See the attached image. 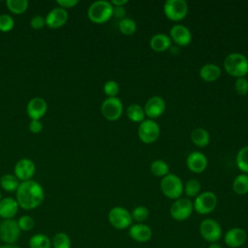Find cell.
Instances as JSON below:
<instances>
[{"mask_svg": "<svg viewBox=\"0 0 248 248\" xmlns=\"http://www.w3.org/2000/svg\"><path fill=\"white\" fill-rule=\"evenodd\" d=\"M45 199V191L41 184L32 179L19 183L16 191V200L22 209L32 210L38 207Z\"/></svg>", "mask_w": 248, "mask_h": 248, "instance_id": "6da1fadb", "label": "cell"}, {"mask_svg": "<svg viewBox=\"0 0 248 248\" xmlns=\"http://www.w3.org/2000/svg\"><path fill=\"white\" fill-rule=\"evenodd\" d=\"M224 69L233 78H245L248 74V58L240 52H232L224 59Z\"/></svg>", "mask_w": 248, "mask_h": 248, "instance_id": "7a4b0ae2", "label": "cell"}, {"mask_svg": "<svg viewBox=\"0 0 248 248\" xmlns=\"http://www.w3.org/2000/svg\"><path fill=\"white\" fill-rule=\"evenodd\" d=\"M113 13V7L110 2L106 0H98L93 2L88 10L87 16L93 23L101 24L107 22Z\"/></svg>", "mask_w": 248, "mask_h": 248, "instance_id": "3957f363", "label": "cell"}, {"mask_svg": "<svg viewBox=\"0 0 248 248\" xmlns=\"http://www.w3.org/2000/svg\"><path fill=\"white\" fill-rule=\"evenodd\" d=\"M184 184L181 178L173 173H169L161 178L160 189L165 197L170 200H176L181 197L183 193Z\"/></svg>", "mask_w": 248, "mask_h": 248, "instance_id": "277c9868", "label": "cell"}, {"mask_svg": "<svg viewBox=\"0 0 248 248\" xmlns=\"http://www.w3.org/2000/svg\"><path fill=\"white\" fill-rule=\"evenodd\" d=\"M161 129L159 124L153 119H144L139 124L138 136L140 141L149 144L155 142L160 137Z\"/></svg>", "mask_w": 248, "mask_h": 248, "instance_id": "5b68a950", "label": "cell"}, {"mask_svg": "<svg viewBox=\"0 0 248 248\" xmlns=\"http://www.w3.org/2000/svg\"><path fill=\"white\" fill-rule=\"evenodd\" d=\"M188 4L185 0H167L164 3L163 11L170 20L180 21L188 14Z\"/></svg>", "mask_w": 248, "mask_h": 248, "instance_id": "8992f818", "label": "cell"}, {"mask_svg": "<svg viewBox=\"0 0 248 248\" xmlns=\"http://www.w3.org/2000/svg\"><path fill=\"white\" fill-rule=\"evenodd\" d=\"M217 196L211 191L200 193L193 202L194 210L201 215L211 213L217 205Z\"/></svg>", "mask_w": 248, "mask_h": 248, "instance_id": "52a82bcc", "label": "cell"}, {"mask_svg": "<svg viewBox=\"0 0 248 248\" xmlns=\"http://www.w3.org/2000/svg\"><path fill=\"white\" fill-rule=\"evenodd\" d=\"M108 219L109 224L117 230L129 229L133 223L131 212H129L128 209L122 206L112 207L108 211Z\"/></svg>", "mask_w": 248, "mask_h": 248, "instance_id": "ba28073f", "label": "cell"}, {"mask_svg": "<svg viewBox=\"0 0 248 248\" xmlns=\"http://www.w3.org/2000/svg\"><path fill=\"white\" fill-rule=\"evenodd\" d=\"M194 211L193 202L189 198L180 197L171 203L170 208V214L175 221H184L188 219Z\"/></svg>", "mask_w": 248, "mask_h": 248, "instance_id": "9c48e42d", "label": "cell"}, {"mask_svg": "<svg viewBox=\"0 0 248 248\" xmlns=\"http://www.w3.org/2000/svg\"><path fill=\"white\" fill-rule=\"evenodd\" d=\"M123 104L117 97L107 98L101 105V113L108 121L119 119L123 113Z\"/></svg>", "mask_w": 248, "mask_h": 248, "instance_id": "30bf717a", "label": "cell"}, {"mask_svg": "<svg viewBox=\"0 0 248 248\" xmlns=\"http://www.w3.org/2000/svg\"><path fill=\"white\" fill-rule=\"evenodd\" d=\"M20 229L15 219H6L0 223V240L4 244H15L20 235Z\"/></svg>", "mask_w": 248, "mask_h": 248, "instance_id": "8fae6325", "label": "cell"}, {"mask_svg": "<svg viewBox=\"0 0 248 248\" xmlns=\"http://www.w3.org/2000/svg\"><path fill=\"white\" fill-rule=\"evenodd\" d=\"M199 230L202 237L210 243L217 242L222 236V228L220 224L211 218L203 219L200 224Z\"/></svg>", "mask_w": 248, "mask_h": 248, "instance_id": "7c38bea8", "label": "cell"}, {"mask_svg": "<svg viewBox=\"0 0 248 248\" xmlns=\"http://www.w3.org/2000/svg\"><path fill=\"white\" fill-rule=\"evenodd\" d=\"M144 113L149 119H156L160 117L166 110V101L161 96H152L150 97L144 107Z\"/></svg>", "mask_w": 248, "mask_h": 248, "instance_id": "4fadbf2b", "label": "cell"}, {"mask_svg": "<svg viewBox=\"0 0 248 248\" xmlns=\"http://www.w3.org/2000/svg\"><path fill=\"white\" fill-rule=\"evenodd\" d=\"M170 38L178 46H186L192 41V33L185 25L174 24L170 30Z\"/></svg>", "mask_w": 248, "mask_h": 248, "instance_id": "5bb4252c", "label": "cell"}, {"mask_svg": "<svg viewBox=\"0 0 248 248\" xmlns=\"http://www.w3.org/2000/svg\"><path fill=\"white\" fill-rule=\"evenodd\" d=\"M35 164L31 159L22 158L16 162L14 171L16 178L22 182L30 180L35 173Z\"/></svg>", "mask_w": 248, "mask_h": 248, "instance_id": "9a60e30c", "label": "cell"}, {"mask_svg": "<svg viewBox=\"0 0 248 248\" xmlns=\"http://www.w3.org/2000/svg\"><path fill=\"white\" fill-rule=\"evenodd\" d=\"M68 18H69V15L67 10L60 7L53 8L48 12L46 16L45 17L46 25L52 29L60 28L63 25H65Z\"/></svg>", "mask_w": 248, "mask_h": 248, "instance_id": "2e32d148", "label": "cell"}, {"mask_svg": "<svg viewBox=\"0 0 248 248\" xmlns=\"http://www.w3.org/2000/svg\"><path fill=\"white\" fill-rule=\"evenodd\" d=\"M47 110V104L44 98H32L26 107V111L31 120H40Z\"/></svg>", "mask_w": 248, "mask_h": 248, "instance_id": "e0dca14e", "label": "cell"}, {"mask_svg": "<svg viewBox=\"0 0 248 248\" xmlns=\"http://www.w3.org/2000/svg\"><path fill=\"white\" fill-rule=\"evenodd\" d=\"M247 239L246 232L238 227L231 228L228 230L224 235V242L231 248L241 247Z\"/></svg>", "mask_w": 248, "mask_h": 248, "instance_id": "ac0fdd59", "label": "cell"}, {"mask_svg": "<svg viewBox=\"0 0 248 248\" xmlns=\"http://www.w3.org/2000/svg\"><path fill=\"white\" fill-rule=\"evenodd\" d=\"M207 164L208 162L206 156L200 151H193L186 158L187 168L195 173H202L204 171Z\"/></svg>", "mask_w": 248, "mask_h": 248, "instance_id": "d6986e66", "label": "cell"}, {"mask_svg": "<svg viewBox=\"0 0 248 248\" xmlns=\"http://www.w3.org/2000/svg\"><path fill=\"white\" fill-rule=\"evenodd\" d=\"M129 236L137 242H146L152 236L151 228L144 223H136L131 225L128 230Z\"/></svg>", "mask_w": 248, "mask_h": 248, "instance_id": "ffe728a7", "label": "cell"}, {"mask_svg": "<svg viewBox=\"0 0 248 248\" xmlns=\"http://www.w3.org/2000/svg\"><path fill=\"white\" fill-rule=\"evenodd\" d=\"M19 205L15 198L6 197L0 202V218L3 220L14 219L17 213Z\"/></svg>", "mask_w": 248, "mask_h": 248, "instance_id": "44dd1931", "label": "cell"}, {"mask_svg": "<svg viewBox=\"0 0 248 248\" xmlns=\"http://www.w3.org/2000/svg\"><path fill=\"white\" fill-rule=\"evenodd\" d=\"M171 40L169 35L165 33H158L151 37L149 41V46L156 52L166 51L170 47Z\"/></svg>", "mask_w": 248, "mask_h": 248, "instance_id": "7402d4cb", "label": "cell"}, {"mask_svg": "<svg viewBox=\"0 0 248 248\" xmlns=\"http://www.w3.org/2000/svg\"><path fill=\"white\" fill-rule=\"evenodd\" d=\"M201 78L207 82L217 80L221 76V68L214 63H206L199 71Z\"/></svg>", "mask_w": 248, "mask_h": 248, "instance_id": "603a6c76", "label": "cell"}, {"mask_svg": "<svg viewBox=\"0 0 248 248\" xmlns=\"http://www.w3.org/2000/svg\"><path fill=\"white\" fill-rule=\"evenodd\" d=\"M191 140L198 147H205L210 140L209 133L203 128H196L191 133Z\"/></svg>", "mask_w": 248, "mask_h": 248, "instance_id": "cb8c5ba5", "label": "cell"}, {"mask_svg": "<svg viewBox=\"0 0 248 248\" xmlns=\"http://www.w3.org/2000/svg\"><path fill=\"white\" fill-rule=\"evenodd\" d=\"M126 114L128 118L135 123H140L145 119V113L143 108L139 104H131L127 109Z\"/></svg>", "mask_w": 248, "mask_h": 248, "instance_id": "d4e9b609", "label": "cell"}, {"mask_svg": "<svg viewBox=\"0 0 248 248\" xmlns=\"http://www.w3.org/2000/svg\"><path fill=\"white\" fill-rule=\"evenodd\" d=\"M29 248H50L51 239L45 233H35L28 241Z\"/></svg>", "mask_w": 248, "mask_h": 248, "instance_id": "484cf974", "label": "cell"}, {"mask_svg": "<svg viewBox=\"0 0 248 248\" xmlns=\"http://www.w3.org/2000/svg\"><path fill=\"white\" fill-rule=\"evenodd\" d=\"M232 190L237 195H245L248 193V174L240 173L236 175L232 181Z\"/></svg>", "mask_w": 248, "mask_h": 248, "instance_id": "4316f807", "label": "cell"}, {"mask_svg": "<svg viewBox=\"0 0 248 248\" xmlns=\"http://www.w3.org/2000/svg\"><path fill=\"white\" fill-rule=\"evenodd\" d=\"M150 171L157 177H164L170 173V167L164 160H154L150 165Z\"/></svg>", "mask_w": 248, "mask_h": 248, "instance_id": "83f0119b", "label": "cell"}, {"mask_svg": "<svg viewBox=\"0 0 248 248\" xmlns=\"http://www.w3.org/2000/svg\"><path fill=\"white\" fill-rule=\"evenodd\" d=\"M0 185L7 192H15L17 190L19 182L15 174L7 173L0 178Z\"/></svg>", "mask_w": 248, "mask_h": 248, "instance_id": "f1b7e54d", "label": "cell"}, {"mask_svg": "<svg viewBox=\"0 0 248 248\" xmlns=\"http://www.w3.org/2000/svg\"><path fill=\"white\" fill-rule=\"evenodd\" d=\"M51 246L53 248H71L72 241L66 232H59L53 235L51 239Z\"/></svg>", "mask_w": 248, "mask_h": 248, "instance_id": "f546056e", "label": "cell"}, {"mask_svg": "<svg viewBox=\"0 0 248 248\" xmlns=\"http://www.w3.org/2000/svg\"><path fill=\"white\" fill-rule=\"evenodd\" d=\"M236 166L242 173L248 174V145L241 147L236 154Z\"/></svg>", "mask_w": 248, "mask_h": 248, "instance_id": "4dcf8cb0", "label": "cell"}, {"mask_svg": "<svg viewBox=\"0 0 248 248\" xmlns=\"http://www.w3.org/2000/svg\"><path fill=\"white\" fill-rule=\"evenodd\" d=\"M28 1L27 0H7L6 6L10 12L16 15L23 14L28 8Z\"/></svg>", "mask_w": 248, "mask_h": 248, "instance_id": "1f68e13d", "label": "cell"}, {"mask_svg": "<svg viewBox=\"0 0 248 248\" xmlns=\"http://www.w3.org/2000/svg\"><path fill=\"white\" fill-rule=\"evenodd\" d=\"M118 28H119V31L122 34H124L126 36H130V35H133L136 32L137 23L133 18L124 17V18L119 20Z\"/></svg>", "mask_w": 248, "mask_h": 248, "instance_id": "d6a6232c", "label": "cell"}, {"mask_svg": "<svg viewBox=\"0 0 248 248\" xmlns=\"http://www.w3.org/2000/svg\"><path fill=\"white\" fill-rule=\"evenodd\" d=\"M201 191V183L199 180L192 178L189 179L183 188V192L186 195V198H196Z\"/></svg>", "mask_w": 248, "mask_h": 248, "instance_id": "836d02e7", "label": "cell"}, {"mask_svg": "<svg viewBox=\"0 0 248 248\" xmlns=\"http://www.w3.org/2000/svg\"><path fill=\"white\" fill-rule=\"evenodd\" d=\"M131 216L136 223H143L149 216V210L144 205H138L132 210Z\"/></svg>", "mask_w": 248, "mask_h": 248, "instance_id": "e575fe53", "label": "cell"}, {"mask_svg": "<svg viewBox=\"0 0 248 248\" xmlns=\"http://www.w3.org/2000/svg\"><path fill=\"white\" fill-rule=\"evenodd\" d=\"M103 89H104V93L108 96V98H111V97L117 96V94L119 93L120 87L115 80L110 79L105 82Z\"/></svg>", "mask_w": 248, "mask_h": 248, "instance_id": "d590c367", "label": "cell"}, {"mask_svg": "<svg viewBox=\"0 0 248 248\" xmlns=\"http://www.w3.org/2000/svg\"><path fill=\"white\" fill-rule=\"evenodd\" d=\"M16 221L20 231H23V232H29L35 226V221L30 215H22Z\"/></svg>", "mask_w": 248, "mask_h": 248, "instance_id": "8d00e7d4", "label": "cell"}, {"mask_svg": "<svg viewBox=\"0 0 248 248\" xmlns=\"http://www.w3.org/2000/svg\"><path fill=\"white\" fill-rule=\"evenodd\" d=\"M15 26L14 18L8 14L0 15V31L1 32H9Z\"/></svg>", "mask_w": 248, "mask_h": 248, "instance_id": "74e56055", "label": "cell"}, {"mask_svg": "<svg viewBox=\"0 0 248 248\" xmlns=\"http://www.w3.org/2000/svg\"><path fill=\"white\" fill-rule=\"evenodd\" d=\"M234 90L238 95L245 96L248 94V79L246 78H237L234 81Z\"/></svg>", "mask_w": 248, "mask_h": 248, "instance_id": "f35d334b", "label": "cell"}, {"mask_svg": "<svg viewBox=\"0 0 248 248\" xmlns=\"http://www.w3.org/2000/svg\"><path fill=\"white\" fill-rule=\"evenodd\" d=\"M45 25H46V19H45V17L42 16L36 15V16H34L31 18V20H30V26H31L33 29L39 30V29H42Z\"/></svg>", "mask_w": 248, "mask_h": 248, "instance_id": "ab89813d", "label": "cell"}, {"mask_svg": "<svg viewBox=\"0 0 248 248\" xmlns=\"http://www.w3.org/2000/svg\"><path fill=\"white\" fill-rule=\"evenodd\" d=\"M29 131L33 134H39L43 130V124L40 120H31L29 122Z\"/></svg>", "mask_w": 248, "mask_h": 248, "instance_id": "60d3db41", "label": "cell"}, {"mask_svg": "<svg viewBox=\"0 0 248 248\" xmlns=\"http://www.w3.org/2000/svg\"><path fill=\"white\" fill-rule=\"evenodd\" d=\"M56 3L59 5L60 8L63 9H71L74 8L76 5L78 4V0H57Z\"/></svg>", "mask_w": 248, "mask_h": 248, "instance_id": "b9f144b4", "label": "cell"}, {"mask_svg": "<svg viewBox=\"0 0 248 248\" xmlns=\"http://www.w3.org/2000/svg\"><path fill=\"white\" fill-rule=\"evenodd\" d=\"M112 16H114L116 17H121V19L124 18V16H125L124 8L123 7H113Z\"/></svg>", "mask_w": 248, "mask_h": 248, "instance_id": "7bdbcfd3", "label": "cell"}, {"mask_svg": "<svg viewBox=\"0 0 248 248\" xmlns=\"http://www.w3.org/2000/svg\"><path fill=\"white\" fill-rule=\"evenodd\" d=\"M128 3V0H111L110 4L112 7H123L125 4Z\"/></svg>", "mask_w": 248, "mask_h": 248, "instance_id": "ee69618b", "label": "cell"}, {"mask_svg": "<svg viewBox=\"0 0 248 248\" xmlns=\"http://www.w3.org/2000/svg\"><path fill=\"white\" fill-rule=\"evenodd\" d=\"M0 248H20V247L16 244H2L0 245Z\"/></svg>", "mask_w": 248, "mask_h": 248, "instance_id": "f6af8a7d", "label": "cell"}, {"mask_svg": "<svg viewBox=\"0 0 248 248\" xmlns=\"http://www.w3.org/2000/svg\"><path fill=\"white\" fill-rule=\"evenodd\" d=\"M207 248H222V247H221V245L218 244L217 242H214V243H210Z\"/></svg>", "mask_w": 248, "mask_h": 248, "instance_id": "bcb514c9", "label": "cell"}, {"mask_svg": "<svg viewBox=\"0 0 248 248\" xmlns=\"http://www.w3.org/2000/svg\"><path fill=\"white\" fill-rule=\"evenodd\" d=\"M1 200H2V196H1V193H0V202H1Z\"/></svg>", "mask_w": 248, "mask_h": 248, "instance_id": "7dc6e473", "label": "cell"}]
</instances>
